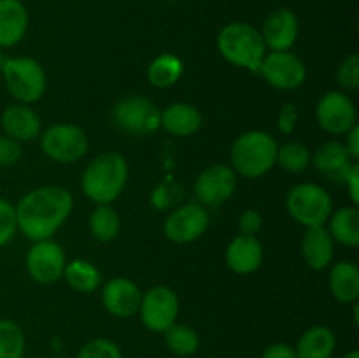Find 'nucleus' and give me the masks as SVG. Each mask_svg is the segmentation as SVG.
Returning a JSON list of instances; mask_svg holds the SVG:
<instances>
[{
    "label": "nucleus",
    "instance_id": "obj_1",
    "mask_svg": "<svg viewBox=\"0 0 359 358\" xmlns=\"http://www.w3.org/2000/svg\"><path fill=\"white\" fill-rule=\"evenodd\" d=\"M72 206V195L62 186L32 190L14 207L18 228L34 242L51 239V235L65 223Z\"/></svg>",
    "mask_w": 359,
    "mask_h": 358
},
{
    "label": "nucleus",
    "instance_id": "obj_27",
    "mask_svg": "<svg viewBox=\"0 0 359 358\" xmlns=\"http://www.w3.org/2000/svg\"><path fill=\"white\" fill-rule=\"evenodd\" d=\"M182 76V62L172 53L156 56L147 67V79L156 88H168L177 83Z\"/></svg>",
    "mask_w": 359,
    "mask_h": 358
},
{
    "label": "nucleus",
    "instance_id": "obj_42",
    "mask_svg": "<svg viewBox=\"0 0 359 358\" xmlns=\"http://www.w3.org/2000/svg\"><path fill=\"white\" fill-rule=\"evenodd\" d=\"M4 55H2V49H0V72H2V65H4Z\"/></svg>",
    "mask_w": 359,
    "mask_h": 358
},
{
    "label": "nucleus",
    "instance_id": "obj_25",
    "mask_svg": "<svg viewBox=\"0 0 359 358\" xmlns=\"http://www.w3.org/2000/svg\"><path fill=\"white\" fill-rule=\"evenodd\" d=\"M326 223L333 241L349 248H356L359 244V211L354 206L332 213Z\"/></svg>",
    "mask_w": 359,
    "mask_h": 358
},
{
    "label": "nucleus",
    "instance_id": "obj_12",
    "mask_svg": "<svg viewBox=\"0 0 359 358\" xmlns=\"http://www.w3.org/2000/svg\"><path fill=\"white\" fill-rule=\"evenodd\" d=\"M65 251L51 239L37 241L27 255V270L41 284L56 283L65 269Z\"/></svg>",
    "mask_w": 359,
    "mask_h": 358
},
{
    "label": "nucleus",
    "instance_id": "obj_31",
    "mask_svg": "<svg viewBox=\"0 0 359 358\" xmlns=\"http://www.w3.org/2000/svg\"><path fill=\"white\" fill-rule=\"evenodd\" d=\"M277 164L287 172H304L311 165V151L302 142H287L277 150Z\"/></svg>",
    "mask_w": 359,
    "mask_h": 358
},
{
    "label": "nucleus",
    "instance_id": "obj_19",
    "mask_svg": "<svg viewBox=\"0 0 359 358\" xmlns=\"http://www.w3.org/2000/svg\"><path fill=\"white\" fill-rule=\"evenodd\" d=\"M263 262V246L258 237L238 235L226 248L228 269L237 274H251L259 269Z\"/></svg>",
    "mask_w": 359,
    "mask_h": 358
},
{
    "label": "nucleus",
    "instance_id": "obj_32",
    "mask_svg": "<svg viewBox=\"0 0 359 358\" xmlns=\"http://www.w3.org/2000/svg\"><path fill=\"white\" fill-rule=\"evenodd\" d=\"M77 358H123L121 347L111 339H98L88 340L77 353Z\"/></svg>",
    "mask_w": 359,
    "mask_h": 358
},
{
    "label": "nucleus",
    "instance_id": "obj_4",
    "mask_svg": "<svg viewBox=\"0 0 359 358\" xmlns=\"http://www.w3.org/2000/svg\"><path fill=\"white\" fill-rule=\"evenodd\" d=\"M277 150L279 144L270 133L262 130L242 133L231 146L230 158L233 172L248 179L262 178L276 165Z\"/></svg>",
    "mask_w": 359,
    "mask_h": 358
},
{
    "label": "nucleus",
    "instance_id": "obj_38",
    "mask_svg": "<svg viewBox=\"0 0 359 358\" xmlns=\"http://www.w3.org/2000/svg\"><path fill=\"white\" fill-rule=\"evenodd\" d=\"M262 358H297L294 347L286 343H276L270 344L265 351H263Z\"/></svg>",
    "mask_w": 359,
    "mask_h": 358
},
{
    "label": "nucleus",
    "instance_id": "obj_15",
    "mask_svg": "<svg viewBox=\"0 0 359 358\" xmlns=\"http://www.w3.org/2000/svg\"><path fill=\"white\" fill-rule=\"evenodd\" d=\"M265 46L272 51H290L298 39V18L287 7H279L266 16L262 28Z\"/></svg>",
    "mask_w": 359,
    "mask_h": 358
},
{
    "label": "nucleus",
    "instance_id": "obj_28",
    "mask_svg": "<svg viewBox=\"0 0 359 358\" xmlns=\"http://www.w3.org/2000/svg\"><path fill=\"white\" fill-rule=\"evenodd\" d=\"M121 220L111 204H98L90 216V232L97 241L111 242L119 234Z\"/></svg>",
    "mask_w": 359,
    "mask_h": 358
},
{
    "label": "nucleus",
    "instance_id": "obj_17",
    "mask_svg": "<svg viewBox=\"0 0 359 358\" xmlns=\"http://www.w3.org/2000/svg\"><path fill=\"white\" fill-rule=\"evenodd\" d=\"M142 293L133 281L126 277H114L109 281L102 291V304L105 311L118 318H130L140 307Z\"/></svg>",
    "mask_w": 359,
    "mask_h": 358
},
{
    "label": "nucleus",
    "instance_id": "obj_13",
    "mask_svg": "<svg viewBox=\"0 0 359 358\" xmlns=\"http://www.w3.org/2000/svg\"><path fill=\"white\" fill-rule=\"evenodd\" d=\"M237 174L228 165H212L196 178L195 193L202 206L219 207L233 195Z\"/></svg>",
    "mask_w": 359,
    "mask_h": 358
},
{
    "label": "nucleus",
    "instance_id": "obj_39",
    "mask_svg": "<svg viewBox=\"0 0 359 358\" xmlns=\"http://www.w3.org/2000/svg\"><path fill=\"white\" fill-rule=\"evenodd\" d=\"M344 185L347 186V192H349L351 200H353V206H359V165L354 164V167L351 168V172L347 174Z\"/></svg>",
    "mask_w": 359,
    "mask_h": 358
},
{
    "label": "nucleus",
    "instance_id": "obj_29",
    "mask_svg": "<svg viewBox=\"0 0 359 358\" xmlns=\"http://www.w3.org/2000/svg\"><path fill=\"white\" fill-rule=\"evenodd\" d=\"M168 350L177 357H191L198 351L200 337L191 326L175 321L163 332Z\"/></svg>",
    "mask_w": 359,
    "mask_h": 358
},
{
    "label": "nucleus",
    "instance_id": "obj_5",
    "mask_svg": "<svg viewBox=\"0 0 359 358\" xmlns=\"http://www.w3.org/2000/svg\"><path fill=\"white\" fill-rule=\"evenodd\" d=\"M286 207L291 218L304 227H325L333 213V200L323 186L302 183L290 190Z\"/></svg>",
    "mask_w": 359,
    "mask_h": 358
},
{
    "label": "nucleus",
    "instance_id": "obj_34",
    "mask_svg": "<svg viewBox=\"0 0 359 358\" xmlns=\"http://www.w3.org/2000/svg\"><path fill=\"white\" fill-rule=\"evenodd\" d=\"M18 230L16 211L7 200L0 199V248L7 244L14 237Z\"/></svg>",
    "mask_w": 359,
    "mask_h": 358
},
{
    "label": "nucleus",
    "instance_id": "obj_2",
    "mask_svg": "<svg viewBox=\"0 0 359 358\" xmlns=\"http://www.w3.org/2000/svg\"><path fill=\"white\" fill-rule=\"evenodd\" d=\"M128 179L126 160L116 151H105L88 164L83 174V193L98 204H111L121 195Z\"/></svg>",
    "mask_w": 359,
    "mask_h": 358
},
{
    "label": "nucleus",
    "instance_id": "obj_37",
    "mask_svg": "<svg viewBox=\"0 0 359 358\" xmlns=\"http://www.w3.org/2000/svg\"><path fill=\"white\" fill-rule=\"evenodd\" d=\"M298 121V107L291 102L283 105V109L279 111V118H277V125H279V132L287 135L294 130Z\"/></svg>",
    "mask_w": 359,
    "mask_h": 358
},
{
    "label": "nucleus",
    "instance_id": "obj_21",
    "mask_svg": "<svg viewBox=\"0 0 359 358\" xmlns=\"http://www.w3.org/2000/svg\"><path fill=\"white\" fill-rule=\"evenodd\" d=\"M302 255L311 269H326L333 258V239L328 228L309 227L302 239Z\"/></svg>",
    "mask_w": 359,
    "mask_h": 358
},
{
    "label": "nucleus",
    "instance_id": "obj_36",
    "mask_svg": "<svg viewBox=\"0 0 359 358\" xmlns=\"http://www.w3.org/2000/svg\"><path fill=\"white\" fill-rule=\"evenodd\" d=\"M263 218L258 211L248 209L241 214L238 218V228H241V235H252L256 237L259 230H262Z\"/></svg>",
    "mask_w": 359,
    "mask_h": 358
},
{
    "label": "nucleus",
    "instance_id": "obj_7",
    "mask_svg": "<svg viewBox=\"0 0 359 358\" xmlns=\"http://www.w3.org/2000/svg\"><path fill=\"white\" fill-rule=\"evenodd\" d=\"M116 126L130 135H149L160 128L161 111L146 97L121 98L112 109Z\"/></svg>",
    "mask_w": 359,
    "mask_h": 358
},
{
    "label": "nucleus",
    "instance_id": "obj_24",
    "mask_svg": "<svg viewBox=\"0 0 359 358\" xmlns=\"http://www.w3.org/2000/svg\"><path fill=\"white\" fill-rule=\"evenodd\" d=\"M337 347V337L328 326H312L298 339L294 346L297 358H332Z\"/></svg>",
    "mask_w": 359,
    "mask_h": 358
},
{
    "label": "nucleus",
    "instance_id": "obj_41",
    "mask_svg": "<svg viewBox=\"0 0 359 358\" xmlns=\"http://www.w3.org/2000/svg\"><path fill=\"white\" fill-rule=\"evenodd\" d=\"M342 358H359V351H358V350H353V351H349V353H346V354H344Z\"/></svg>",
    "mask_w": 359,
    "mask_h": 358
},
{
    "label": "nucleus",
    "instance_id": "obj_8",
    "mask_svg": "<svg viewBox=\"0 0 359 358\" xmlns=\"http://www.w3.org/2000/svg\"><path fill=\"white\" fill-rule=\"evenodd\" d=\"M41 147L51 160L60 164H74L86 154L88 137L79 126L58 123L42 133Z\"/></svg>",
    "mask_w": 359,
    "mask_h": 358
},
{
    "label": "nucleus",
    "instance_id": "obj_30",
    "mask_svg": "<svg viewBox=\"0 0 359 358\" xmlns=\"http://www.w3.org/2000/svg\"><path fill=\"white\" fill-rule=\"evenodd\" d=\"M25 344L21 326L11 319H0V358H23Z\"/></svg>",
    "mask_w": 359,
    "mask_h": 358
},
{
    "label": "nucleus",
    "instance_id": "obj_3",
    "mask_svg": "<svg viewBox=\"0 0 359 358\" xmlns=\"http://www.w3.org/2000/svg\"><path fill=\"white\" fill-rule=\"evenodd\" d=\"M217 49L231 65L258 72L266 46L262 34L252 25L244 21H233L221 28L217 35Z\"/></svg>",
    "mask_w": 359,
    "mask_h": 358
},
{
    "label": "nucleus",
    "instance_id": "obj_40",
    "mask_svg": "<svg viewBox=\"0 0 359 358\" xmlns=\"http://www.w3.org/2000/svg\"><path fill=\"white\" fill-rule=\"evenodd\" d=\"M346 135H347V142L344 144V146H346V150L349 151L351 157H353L354 160H358L359 158V125L358 123L346 133Z\"/></svg>",
    "mask_w": 359,
    "mask_h": 358
},
{
    "label": "nucleus",
    "instance_id": "obj_22",
    "mask_svg": "<svg viewBox=\"0 0 359 358\" xmlns=\"http://www.w3.org/2000/svg\"><path fill=\"white\" fill-rule=\"evenodd\" d=\"M165 132L174 137H188L198 132L202 126V114L198 109L186 102L172 104L161 112V123Z\"/></svg>",
    "mask_w": 359,
    "mask_h": 358
},
{
    "label": "nucleus",
    "instance_id": "obj_11",
    "mask_svg": "<svg viewBox=\"0 0 359 358\" xmlns=\"http://www.w3.org/2000/svg\"><path fill=\"white\" fill-rule=\"evenodd\" d=\"M316 116L323 130L333 135H346L358 123V111L349 95L344 91H328L316 107Z\"/></svg>",
    "mask_w": 359,
    "mask_h": 358
},
{
    "label": "nucleus",
    "instance_id": "obj_10",
    "mask_svg": "<svg viewBox=\"0 0 359 358\" xmlns=\"http://www.w3.org/2000/svg\"><path fill=\"white\" fill-rule=\"evenodd\" d=\"M259 74L277 90H294L307 79V67L290 51H272L263 56Z\"/></svg>",
    "mask_w": 359,
    "mask_h": 358
},
{
    "label": "nucleus",
    "instance_id": "obj_35",
    "mask_svg": "<svg viewBox=\"0 0 359 358\" xmlns=\"http://www.w3.org/2000/svg\"><path fill=\"white\" fill-rule=\"evenodd\" d=\"M21 158V146L18 140L0 135V167H11Z\"/></svg>",
    "mask_w": 359,
    "mask_h": 358
},
{
    "label": "nucleus",
    "instance_id": "obj_33",
    "mask_svg": "<svg viewBox=\"0 0 359 358\" xmlns=\"http://www.w3.org/2000/svg\"><path fill=\"white\" fill-rule=\"evenodd\" d=\"M337 83L342 90L354 91L359 88V56L349 55L342 60L337 69Z\"/></svg>",
    "mask_w": 359,
    "mask_h": 358
},
{
    "label": "nucleus",
    "instance_id": "obj_23",
    "mask_svg": "<svg viewBox=\"0 0 359 358\" xmlns=\"http://www.w3.org/2000/svg\"><path fill=\"white\" fill-rule=\"evenodd\" d=\"M330 291L340 304H354L359 298V269L351 260L335 263L330 270Z\"/></svg>",
    "mask_w": 359,
    "mask_h": 358
},
{
    "label": "nucleus",
    "instance_id": "obj_18",
    "mask_svg": "<svg viewBox=\"0 0 359 358\" xmlns=\"http://www.w3.org/2000/svg\"><path fill=\"white\" fill-rule=\"evenodd\" d=\"M4 133L18 142H28L41 133V118L27 104L9 105L0 116Z\"/></svg>",
    "mask_w": 359,
    "mask_h": 358
},
{
    "label": "nucleus",
    "instance_id": "obj_26",
    "mask_svg": "<svg viewBox=\"0 0 359 358\" xmlns=\"http://www.w3.org/2000/svg\"><path fill=\"white\" fill-rule=\"evenodd\" d=\"M69 286L72 290L81 291V293H91L100 286V272L97 267L88 260H72V262L65 263L63 269V276Z\"/></svg>",
    "mask_w": 359,
    "mask_h": 358
},
{
    "label": "nucleus",
    "instance_id": "obj_9",
    "mask_svg": "<svg viewBox=\"0 0 359 358\" xmlns=\"http://www.w3.org/2000/svg\"><path fill=\"white\" fill-rule=\"evenodd\" d=\"M139 311L140 319L147 330L163 333L177 319L179 298L168 286H154L142 295Z\"/></svg>",
    "mask_w": 359,
    "mask_h": 358
},
{
    "label": "nucleus",
    "instance_id": "obj_43",
    "mask_svg": "<svg viewBox=\"0 0 359 358\" xmlns=\"http://www.w3.org/2000/svg\"><path fill=\"white\" fill-rule=\"evenodd\" d=\"M163 2H181V0H163Z\"/></svg>",
    "mask_w": 359,
    "mask_h": 358
},
{
    "label": "nucleus",
    "instance_id": "obj_16",
    "mask_svg": "<svg viewBox=\"0 0 359 358\" xmlns=\"http://www.w3.org/2000/svg\"><path fill=\"white\" fill-rule=\"evenodd\" d=\"M311 164L328 181L344 183L356 161L342 142L328 140L316 150V153L311 157Z\"/></svg>",
    "mask_w": 359,
    "mask_h": 358
},
{
    "label": "nucleus",
    "instance_id": "obj_14",
    "mask_svg": "<svg viewBox=\"0 0 359 358\" xmlns=\"http://www.w3.org/2000/svg\"><path fill=\"white\" fill-rule=\"evenodd\" d=\"M209 227V213L200 204H186L175 209L165 221V235L172 242L188 244L205 234Z\"/></svg>",
    "mask_w": 359,
    "mask_h": 358
},
{
    "label": "nucleus",
    "instance_id": "obj_20",
    "mask_svg": "<svg viewBox=\"0 0 359 358\" xmlns=\"http://www.w3.org/2000/svg\"><path fill=\"white\" fill-rule=\"evenodd\" d=\"M28 30V11L21 0H0V49L13 48Z\"/></svg>",
    "mask_w": 359,
    "mask_h": 358
},
{
    "label": "nucleus",
    "instance_id": "obj_6",
    "mask_svg": "<svg viewBox=\"0 0 359 358\" xmlns=\"http://www.w3.org/2000/svg\"><path fill=\"white\" fill-rule=\"evenodd\" d=\"M4 81L9 93L20 104H34L46 91V74L41 63L28 56L6 58L2 65Z\"/></svg>",
    "mask_w": 359,
    "mask_h": 358
}]
</instances>
